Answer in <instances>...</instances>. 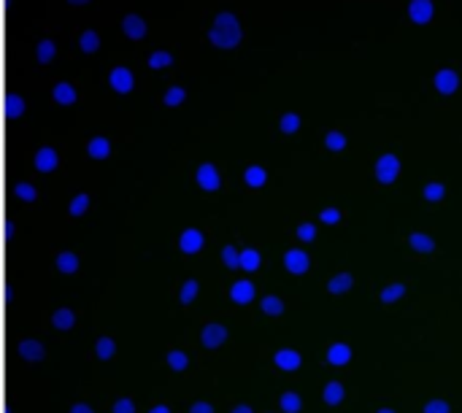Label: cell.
I'll use <instances>...</instances> for the list:
<instances>
[{"mask_svg":"<svg viewBox=\"0 0 462 413\" xmlns=\"http://www.w3.org/2000/svg\"><path fill=\"white\" fill-rule=\"evenodd\" d=\"M227 341V327L225 325H206L200 333V344L203 349H219Z\"/></svg>","mask_w":462,"mask_h":413,"instance_id":"4","label":"cell"},{"mask_svg":"<svg viewBox=\"0 0 462 413\" xmlns=\"http://www.w3.org/2000/svg\"><path fill=\"white\" fill-rule=\"evenodd\" d=\"M57 268H60V273H76L79 271V257L70 254V252H60L57 254Z\"/></svg>","mask_w":462,"mask_h":413,"instance_id":"17","label":"cell"},{"mask_svg":"<svg viewBox=\"0 0 462 413\" xmlns=\"http://www.w3.org/2000/svg\"><path fill=\"white\" fill-rule=\"evenodd\" d=\"M222 262H225L227 268H241V252H238L236 246H225V252H222Z\"/></svg>","mask_w":462,"mask_h":413,"instance_id":"20","label":"cell"},{"mask_svg":"<svg viewBox=\"0 0 462 413\" xmlns=\"http://www.w3.org/2000/svg\"><path fill=\"white\" fill-rule=\"evenodd\" d=\"M298 238H300L303 243H311V241L317 238V227H314L311 222H303V225L298 227Z\"/></svg>","mask_w":462,"mask_h":413,"instance_id":"23","label":"cell"},{"mask_svg":"<svg viewBox=\"0 0 462 413\" xmlns=\"http://www.w3.org/2000/svg\"><path fill=\"white\" fill-rule=\"evenodd\" d=\"M111 413H138V408H135L133 398H116L111 406Z\"/></svg>","mask_w":462,"mask_h":413,"instance_id":"21","label":"cell"},{"mask_svg":"<svg viewBox=\"0 0 462 413\" xmlns=\"http://www.w3.org/2000/svg\"><path fill=\"white\" fill-rule=\"evenodd\" d=\"M325 289H328L330 295H346V292L355 289V276H352V273H336V276L325 284Z\"/></svg>","mask_w":462,"mask_h":413,"instance_id":"7","label":"cell"},{"mask_svg":"<svg viewBox=\"0 0 462 413\" xmlns=\"http://www.w3.org/2000/svg\"><path fill=\"white\" fill-rule=\"evenodd\" d=\"M203 246H206V235H203L200 230H187V233H181V238H179V249H181L184 254H200Z\"/></svg>","mask_w":462,"mask_h":413,"instance_id":"6","label":"cell"},{"mask_svg":"<svg viewBox=\"0 0 462 413\" xmlns=\"http://www.w3.org/2000/svg\"><path fill=\"white\" fill-rule=\"evenodd\" d=\"M87 203H89L87 197H76V200H73V206H70V214H73V216H79V214L87 208Z\"/></svg>","mask_w":462,"mask_h":413,"instance_id":"26","label":"cell"},{"mask_svg":"<svg viewBox=\"0 0 462 413\" xmlns=\"http://www.w3.org/2000/svg\"><path fill=\"white\" fill-rule=\"evenodd\" d=\"M68 413H95V408L89 406V403H73Z\"/></svg>","mask_w":462,"mask_h":413,"instance_id":"27","label":"cell"},{"mask_svg":"<svg viewBox=\"0 0 462 413\" xmlns=\"http://www.w3.org/2000/svg\"><path fill=\"white\" fill-rule=\"evenodd\" d=\"M409 246L420 254H436V241L430 235H422V233L409 235Z\"/></svg>","mask_w":462,"mask_h":413,"instance_id":"14","label":"cell"},{"mask_svg":"<svg viewBox=\"0 0 462 413\" xmlns=\"http://www.w3.org/2000/svg\"><path fill=\"white\" fill-rule=\"evenodd\" d=\"M230 413H254V408H252V406H246V403H241V406H233Z\"/></svg>","mask_w":462,"mask_h":413,"instance_id":"30","label":"cell"},{"mask_svg":"<svg viewBox=\"0 0 462 413\" xmlns=\"http://www.w3.org/2000/svg\"><path fill=\"white\" fill-rule=\"evenodd\" d=\"M254 284L252 281H238V284H233L230 287V300L233 303H238V306H249L252 300H254Z\"/></svg>","mask_w":462,"mask_h":413,"instance_id":"8","label":"cell"},{"mask_svg":"<svg viewBox=\"0 0 462 413\" xmlns=\"http://www.w3.org/2000/svg\"><path fill=\"white\" fill-rule=\"evenodd\" d=\"M352 360H355V349L349 344L333 341V344L325 346V363L330 368H346V365H352Z\"/></svg>","mask_w":462,"mask_h":413,"instance_id":"1","label":"cell"},{"mask_svg":"<svg viewBox=\"0 0 462 413\" xmlns=\"http://www.w3.org/2000/svg\"><path fill=\"white\" fill-rule=\"evenodd\" d=\"M260 311H263V314H268V317H282V314H284V300H282V298L268 295V298H263Z\"/></svg>","mask_w":462,"mask_h":413,"instance_id":"16","label":"cell"},{"mask_svg":"<svg viewBox=\"0 0 462 413\" xmlns=\"http://www.w3.org/2000/svg\"><path fill=\"white\" fill-rule=\"evenodd\" d=\"M51 325H54V330L68 333V330L76 327V314H73L70 308H57V311L51 314Z\"/></svg>","mask_w":462,"mask_h":413,"instance_id":"13","label":"cell"},{"mask_svg":"<svg viewBox=\"0 0 462 413\" xmlns=\"http://www.w3.org/2000/svg\"><path fill=\"white\" fill-rule=\"evenodd\" d=\"M428 197H430V200H441V197H444V187H439V184L433 187V184H430V187H428Z\"/></svg>","mask_w":462,"mask_h":413,"instance_id":"28","label":"cell"},{"mask_svg":"<svg viewBox=\"0 0 462 413\" xmlns=\"http://www.w3.org/2000/svg\"><path fill=\"white\" fill-rule=\"evenodd\" d=\"M376 413H398V411H395V408H387V406H384V408H379Z\"/></svg>","mask_w":462,"mask_h":413,"instance_id":"31","label":"cell"},{"mask_svg":"<svg viewBox=\"0 0 462 413\" xmlns=\"http://www.w3.org/2000/svg\"><path fill=\"white\" fill-rule=\"evenodd\" d=\"M146 413H173V408H171V406H165V403H157V406H152Z\"/></svg>","mask_w":462,"mask_h":413,"instance_id":"29","label":"cell"},{"mask_svg":"<svg viewBox=\"0 0 462 413\" xmlns=\"http://www.w3.org/2000/svg\"><path fill=\"white\" fill-rule=\"evenodd\" d=\"M195 298H198V281H187V284L181 287V292H179V300H181L184 306H189Z\"/></svg>","mask_w":462,"mask_h":413,"instance_id":"22","label":"cell"},{"mask_svg":"<svg viewBox=\"0 0 462 413\" xmlns=\"http://www.w3.org/2000/svg\"><path fill=\"white\" fill-rule=\"evenodd\" d=\"M276 403H279V411L282 413H300L303 408H306L303 398H300L298 392H292V390L282 392V395L276 398Z\"/></svg>","mask_w":462,"mask_h":413,"instance_id":"10","label":"cell"},{"mask_svg":"<svg viewBox=\"0 0 462 413\" xmlns=\"http://www.w3.org/2000/svg\"><path fill=\"white\" fill-rule=\"evenodd\" d=\"M273 365L279 371H284V373H295V371L303 368V354L298 349H279L273 354Z\"/></svg>","mask_w":462,"mask_h":413,"instance_id":"2","label":"cell"},{"mask_svg":"<svg viewBox=\"0 0 462 413\" xmlns=\"http://www.w3.org/2000/svg\"><path fill=\"white\" fill-rule=\"evenodd\" d=\"M322 222H325V225H341V222H344V211L328 208V211H322Z\"/></svg>","mask_w":462,"mask_h":413,"instance_id":"24","label":"cell"},{"mask_svg":"<svg viewBox=\"0 0 462 413\" xmlns=\"http://www.w3.org/2000/svg\"><path fill=\"white\" fill-rule=\"evenodd\" d=\"M22 357L27 363H38V360H46V346L38 344V341H24L22 344Z\"/></svg>","mask_w":462,"mask_h":413,"instance_id":"15","label":"cell"},{"mask_svg":"<svg viewBox=\"0 0 462 413\" xmlns=\"http://www.w3.org/2000/svg\"><path fill=\"white\" fill-rule=\"evenodd\" d=\"M284 265H287V271H290V273L303 276V273H309V271H311V257H309L303 249H292V252H287Z\"/></svg>","mask_w":462,"mask_h":413,"instance_id":"3","label":"cell"},{"mask_svg":"<svg viewBox=\"0 0 462 413\" xmlns=\"http://www.w3.org/2000/svg\"><path fill=\"white\" fill-rule=\"evenodd\" d=\"M271 413H273V411H271Z\"/></svg>","mask_w":462,"mask_h":413,"instance_id":"32","label":"cell"},{"mask_svg":"<svg viewBox=\"0 0 462 413\" xmlns=\"http://www.w3.org/2000/svg\"><path fill=\"white\" fill-rule=\"evenodd\" d=\"M346 400V384L344 381H328L322 387V403L330 408H338Z\"/></svg>","mask_w":462,"mask_h":413,"instance_id":"5","label":"cell"},{"mask_svg":"<svg viewBox=\"0 0 462 413\" xmlns=\"http://www.w3.org/2000/svg\"><path fill=\"white\" fill-rule=\"evenodd\" d=\"M189 413H217V408H214V403H208V400H198V403L189 406Z\"/></svg>","mask_w":462,"mask_h":413,"instance_id":"25","label":"cell"},{"mask_svg":"<svg viewBox=\"0 0 462 413\" xmlns=\"http://www.w3.org/2000/svg\"><path fill=\"white\" fill-rule=\"evenodd\" d=\"M116 341L114 338H108V335H100L97 341H95V354H97V360L100 363H111V360H116Z\"/></svg>","mask_w":462,"mask_h":413,"instance_id":"11","label":"cell"},{"mask_svg":"<svg viewBox=\"0 0 462 413\" xmlns=\"http://www.w3.org/2000/svg\"><path fill=\"white\" fill-rule=\"evenodd\" d=\"M422 413H452V403L447 398H433V400L425 403Z\"/></svg>","mask_w":462,"mask_h":413,"instance_id":"19","label":"cell"},{"mask_svg":"<svg viewBox=\"0 0 462 413\" xmlns=\"http://www.w3.org/2000/svg\"><path fill=\"white\" fill-rule=\"evenodd\" d=\"M165 365H168L173 373H187V371L192 368V360H189V354H187V352H181V349H171V352L165 354Z\"/></svg>","mask_w":462,"mask_h":413,"instance_id":"9","label":"cell"},{"mask_svg":"<svg viewBox=\"0 0 462 413\" xmlns=\"http://www.w3.org/2000/svg\"><path fill=\"white\" fill-rule=\"evenodd\" d=\"M260 265H263L260 252H254V249L241 252V268H244V271H260Z\"/></svg>","mask_w":462,"mask_h":413,"instance_id":"18","label":"cell"},{"mask_svg":"<svg viewBox=\"0 0 462 413\" xmlns=\"http://www.w3.org/2000/svg\"><path fill=\"white\" fill-rule=\"evenodd\" d=\"M406 292H409V284H403V281H393V284H387V287L382 289L379 300H382L384 306H393V303H398Z\"/></svg>","mask_w":462,"mask_h":413,"instance_id":"12","label":"cell"}]
</instances>
